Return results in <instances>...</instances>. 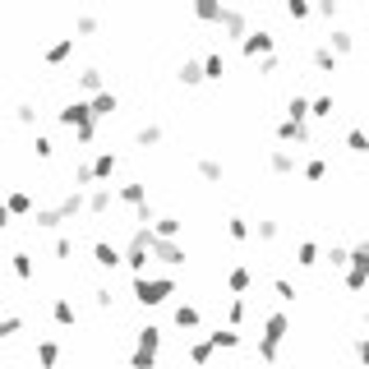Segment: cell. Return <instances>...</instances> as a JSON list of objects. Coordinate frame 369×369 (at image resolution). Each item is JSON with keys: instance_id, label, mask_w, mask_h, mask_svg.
I'll return each instance as SVG.
<instances>
[{"instance_id": "obj_1", "label": "cell", "mask_w": 369, "mask_h": 369, "mask_svg": "<svg viewBox=\"0 0 369 369\" xmlns=\"http://www.w3.org/2000/svg\"><path fill=\"white\" fill-rule=\"evenodd\" d=\"M130 296H134V305H143V309H157V305H167V300L176 296V277H171V273L130 277Z\"/></svg>"}, {"instance_id": "obj_2", "label": "cell", "mask_w": 369, "mask_h": 369, "mask_svg": "<svg viewBox=\"0 0 369 369\" xmlns=\"http://www.w3.org/2000/svg\"><path fill=\"white\" fill-rule=\"evenodd\" d=\"M286 333H291L286 309H268V314H264V337H259V346H254L264 365H277L281 360V342H286Z\"/></svg>"}, {"instance_id": "obj_3", "label": "cell", "mask_w": 369, "mask_h": 369, "mask_svg": "<svg viewBox=\"0 0 369 369\" xmlns=\"http://www.w3.org/2000/svg\"><path fill=\"white\" fill-rule=\"evenodd\" d=\"M342 286L351 291V296H360V291L369 286V236L351 245V268L342 273Z\"/></svg>"}, {"instance_id": "obj_4", "label": "cell", "mask_w": 369, "mask_h": 369, "mask_svg": "<svg viewBox=\"0 0 369 369\" xmlns=\"http://www.w3.org/2000/svg\"><path fill=\"white\" fill-rule=\"evenodd\" d=\"M93 120V97H70V102L56 111V125H65V130H83V125Z\"/></svg>"}, {"instance_id": "obj_5", "label": "cell", "mask_w": 369, "mask_h": 369, "mask_svg": "<svg viewBox=\"0 0 369 369\" xmlns=\"http://www.w3.org/2000/svg\"><path fill=\"white\" fill-rule=\"evenodd\" d=\"M264 167H268V176L286 180V176H296V171L305 167V157H296L291 148H264Z\"/></svg>"}, {"instance_id": "obj_6", "label": "cell", "mask_w": 369, "mask_h": 369, "mask_svg": "<svg viewBox=\"0 0 369 369\" xmlns=\"http://www.w3.org/2000/svg\"><path fill=\"white\" fill-rule=\"evenodd\" d=\"M240 56L245 61H268V56H277V37H273V28H254V33L245 37V46H240Z\"/></svg>"}, {"instance_id": "obj_7", "label": "cell", "mask_w": 369, "mask_h": 369, "mask_svg": "<svg viewBox=\"0 0 369 369\" xmlns=\"http://www.w3.org/2000/svg\"><path fill=\"white\" fill-rule=\"evenodd\" d=\"M33 212H37V203H33V194H28V189H19V184H14V189H5V222H33Z\"/></svg>"}, {"instance_id": "obj_8", "label": "cell", "mask_w": 369, "mask_h": 369, "mask_svg": "<svg viewBox=\"0 0 369 369\" xmlns=\"http://www.w3.org/2000/svg\"><path fill=\"white\" fill-rule=\"evenodd\" d=\"M277 143H281V148H309V143H314V130L281 115V120H277Z\"/></svg>"}, {"instance_id": "obj_9", "label": "cell", "mask_w": 369, "mask_h": 369, "mask_svg": "<svg viewBox=\"0 0 369 369\" xmlns=\"http://www.w3.org/2000/svg\"><path fill=\"white\" fill-rule=\"evenodd\" d=\"M152 259H157V264H167V268H184V264H189V249H184L180 240H162V236H157Z\"/></svg>"}, {"instance_id": "obj_10", "label": "cell", "mask_w": 369, "mask_h": 369, "mask_svg": "<svg viewBox=\"0 0 369 369\" xmlns=\"http://www.w3.org/2000/svg\"><path fill=\"white\" fill-rule=\"evenodd\" d=\"M254 33V28H249V14L245 9H227V24H222V37H227V42H236V46H245V37Z\"/></svg>"}, {"instance_id": "obj_11", "label": "cell", "mask_w": 369, "mask_h": 369, "mask_svg": "<svg viewBox=\"0 0 369 369\" xmlns=\"http://www.w3.org/2000/svg\"><path fill=\"white\" fill-rule=\"evenodd\" d=\"M93 264L102 268V273H115V268L125 264V249L111 245V240H93Z\"/></svg>"}, {"instance_id": "obj_12", "label": "cell", "mask_w": 369, "mask_h": 369, "mask_svg": "<svg viewBox=\"0 0 369 369\" xmlns=\"http://www.w3.org/2000/svg\"><path fill=\"white\" fill-rule=\"evenodd\" d=\"M194 176H199L203 184H222V180H227V162H222V157H208V152H199V157H194Z\"/></svg>"}, {"instance_id": "obj_13", "label": "cell", "mask_w": 369, "mask_h": 369, "mask_svg": "<svg viewBox=\"0 0 369 369\" xmlns=\"http://www.w3.org/2000/svg\"><path fill=\"white\" fill-rule=\"evenodd\" d=\"M171 323H176L180 333H199V328H203V309L194 305V300H180V305L171 309Z\"/></svg>"}, {"instance_id": "obj_14", "label": "cell", "mask_w": 369, "mask_h": 369, "mask_svg": "<svg viewBox=\"0 0 369 369\" xmlns=\"http://www.w3.org/2000/svg\"><path fill=\"white\" fill-rule=\"evenodd\" d=\"M115 203H120L115 184H97V189H88V217H106Z\"/></svg>"}, {"instance_id": "obj_15", "label": "cell", "mask_w": 369, "mask_h": 369, "mask_svg": "<svg viewBox=\"0 0 369 369\" xmlns=\"http://www.w3.org/2000/svg\"><path fill=\"white\" fill-rule=\"evenodd\" d=\"M212 355H217V346L208 342V333H203V337H189V346H184V360H189L194 369H208Z\"/></svg>"}, {"instance_id": "obj_16", "label": "cell", "mask_w": 369, "mask_h": 369, "mask_svg": "<svg viewBox=\"0 0 369 369\" xmlns=\"http://www.w3.org/2000/svg\"><path fill=\"white\" fill-rule=\"evenodd\" d=\"M227 9L231 5H217V0H194L189 5V14H194V24H227Z\"/></svg>"}, {"instance_id": "obj_17", "label": "cell", "mask_w": 369, "mask_h": 369, "mask_svg": "<svg viewBox=\"0 0 369 369\" xmlns=\"http://www.w3.org/2000/svg\"><path fill=\"white\" fill-rule=\"evenodd\" d=\"M176 83H180V88H199V83H208V74H203V61H199V56H189V61L176 65Z\"/></svg>"}, {"instance_id": "obj_18", "label": "cell", "mask_w": 369, "mask_h": 369, "mask_svg": "<svg viewBox=\"0 0 369 369\" xmlns=\"http://www.w3.org/2000/svg\"><path fill=\"white\" fill-rule=\"evenodd\" d=\"M33 227H37V231H61V227H65V212H61V203H37V212H33Z\"/></svg>"}, {"instance_id": "obj_19", "label": "cell", "mask_w": 369, "mask_h": 369, "mask_svg": "<svg viewBox=\"0 0 369 369\" xmlns=\"http://www.w3.org/2000/svg\"><path fill=\"white\" fill-rule=\"evenodd\" d=\"M286 120L309 125V120H314V97H305V93H291V97H286Z\"/></svg>"}, {"instance_id": "obj_20", "label": "cell", "mask_w": 369, "mask_h": 369, "mask_svg": "<svg viewBox=\"0 0 369 369\" xmlns=\"http://www.w3.org/2000/svg\"><path fill=\"white\" fill-rule=\"evenodd\" d=\"M74 46H79V37H56V42L42 51V65H51V70H56V65H65L74 56Z\"/></svg>"}, {"instance_id": "obj_21", "label": "cell", "mask_w": 369, "mask_h": 369, "mask_svg": "<svg viewBox=\"0 0 369 369\" xmlns=\"http://www.w3.org/2000/svg\"><path fill=\"white\" fill-rule=\"evenodd\" d=\"M74 79H79V97H97V93H106V74L97 70V65H83V70L74 74Z\"/></svg>"}, {"instance_id": "obj_22", "label": "cell", "mask_w": 369, "mask_h": 369, "mask_svg": "<svg viewBox=\"0 0 369 369\" xmlns=\"http://www.w3.org/2000/svg\"><path fill=\"white\" fill-rule=\"evenodd\" d=\"M249 286H254L249 264H231V268H227V291H231V296H249Z\"/></svg>"}, {"instance_id": "obj_23", "label": "cell", "mask_w": 369, "mask_h": 369, "mask_svg": "<svg viewBox=\"0 0 369 369\" xmlns=\"http://www.w3.org/2000/svg\"><path fill=\"white\" fill-rule=\"evenodd\" d=\"M162 139H167V130H162L157 120H143L139 130H134V148H143V152H152V148H157Z\"/></svg>"}, {"instance_id": "obj_24", "label": "cell", "mask_w": 369, "mask_h": 369, "mask_svg": "<svg viewBox=\"0 0 369 369\" xmlns=\"http://www.w3.org/2000/svg\"><path fill=\"white\" fill-rule=\"evenodd\" d=\"M134 351H148V355H157V351H162V328H157V323H143V328H134Z\"/></svg>"}, {"instance_id": "obj_25", "label": "cell", "mask_w": 369, "mask_h": 369, "mask_svg": "<svg viewBox=\"0 0 369 369\" xmlns=\"http://www.w3.org/2000/svg\"><path fill=\"white\" fill-rule=\"evenodd\" d=\"M337 61H342V56L333 51V46L328 42H318V46H309V65H314L318 74H337Z\"/></svg>"}, {"instance_id": "obj_26", "label": "cell", "mask_w": 369, "mask_h": 369, "mask_svg": "<svg viewBox=\"0 0 369 369\" xmlns=\"http://www.w3.org/2000/svg\"><path fill=\"white\" fill-rule=\"evenodd\" d=\"M115 194H120V203L134 212V208H143V203H148V180H125Z\"/></svg>"}, {"instance_id": "obj_27", "label": "cell", "mask_w": 369, "mask_h": 369, "mask_svg": "<svg viewBox=\"0 0 369 369\" xmlns=\"http://www.w3.org/2000/svg\"><path fill=\"white\" fill-rule=\"evenodd\" d=\"M56 203H61L65 222H74V217H79V212H88V189H65V194H61V199H56Z\"/></svg>"}, {"instance_id": "obj_28", "label": "cell", "mask_w": 369, "mask_h": 369, "mask_svg": "<svg viewBox=\"0 0 369 369\" xmlns=\"http://www.w3.org/2000/svg\"><path fill=\"white\" fill-rule=\"evenodd\" d=\"M51 323L56 328H74V323H79V309H74L70 296H56L51 300Z\"/></svg>"}, {"instance_id": "obj_29", "label": "cell", "mask_w": 369, "mask_h": 369, "mask_svg": "<svg viewBox=\"0 0 369 369\" xmlns=\"http://www.w3.org/2000/svg\"><path fill=\"white\" fill-rule=\"evenodd\" d=\"M33 360H37V369H56L61 365V342H56V337H42V342L33 346Z\"/></svg>"}, {"instance_id": "obj_30", "label": "cell", "mask_w": 369, "mask_h": 369, "mask_svg": "<svg viewBox=\"0 0 369 369\" xmlns=\"http://www.w3.org/2000/svg\"><path fill=\"white\" fill-rule=\"evenodd\" d=\"M93 171H97V184H111V180H115V171H120V157H115L111 148L97 152V157H93Z\"/></svg>"}, {"instance_id": "obj_31", "label": "cell", "mask_w": 369, "mask_h": 369, "mask_svg": "<svg viewBox=\"0 0 369 369\" xmlns=\"http://www.w3.org/2000/svg\"><path fill=\"white\" fill-rule=\"evenodd\" d=\"M9 273H14V281H33L37 277L33 254H28V249H14V254H9Z\"/></svg>"}, {"instance_id": "obj_32", "label": "cell", "mask_w": 369, "mask_h": 369, "mask_svg": "<svg viewBox=\"0 0 369 369\" xmlns=\"http://www.w3.org/2000/svg\"><path fill=\"white\" fill-rule=\"evenodd\" d=\"M208 342L217 346V351H236L245 337H240V328H227V323H222V328H212V333H208Z\"/></svg>"}, {"instance_id": "obj_33", "label": "cell", "mask_w": 369, "mask_h": 369, "mask_svg": "<svg viewBox=\"0 0 369 369\" xmlns=\"http://www.w3.org/2000/svg\"><path fill=\"white\" fill-rule=\"evenodd\" d=\"M115 111H120V97H115L111 88H106V93H97L93 97V120H111V115Z\"/></svg>"}, {"instance_id": "obj_34", "label": "cell", "mask_w": 369, "mask_h": 369, "mask_svg": "<svg viewBox=\"0 0 369 369\" xmlns=\"http://www.w3.org/2000/svg\"><path fill=\"white\" fill-rule=\"evenodd\" d=\"M222 227H227V236L236 240V245L254 236V222H249V217H240V212H227V222H222Z\"/></svg>"}, {"instance_id": "obj_35", "label": "cell", "mask_w": 369, "mask_h": 369, "mask_svg": "<svg viewBox=\"0 0 369 369\" xmlns=\"http://www.w3.org/2000/svg\"><path fill=\"white\" fill-rule=\"evenodd\" d=\"M74 189H97V171H93V157H79L74 162Z\"/></svg>"}, {"instance_id": "obj_36", "label": "cell", "mask_w": 369, "mask_h": 369, "mask_svg": "<svg viewBox=\"0 0 369 369\" xmlns=\"http://www.w3.org/2000/svg\"><path fill=\"white\" fill-rule=\"evenodd\" d=\"M148 264H152V249H125V268H130V277H148Z\"/></svg>"}, {"instance_id": "obj_37", "label": "cell", "mask_w": 369, "mask_h": 369, "mask_svg": "<svg viewBox=\"0 0 369 369\" xmlns=\"http://www.w3.org/2000/svg\"><path fill=\"white\" fill-rule=\"evenodd\" d=\"M203 74H208V83L227 79V51H208V56H203Z\"/></svg>"}, {"instance_id": "obj_38", "label": "cell", "mask_w": 369, "mask_h": 369, "mask_svg": "<svg viewBox=\"0 0 369 369\" xmlns=\"http://www.w3.org/2000/svg\"><path fill=\"white\" fill-rule=\"evenodd\" d=\"M323 42L333 46L337 56H351V51H355V33H351V28H333V33H328Z\"/></svg>"}, {"instance_id": "obj_39", "label": "cell", "mask_w": 369, "mask_h": 369, "mask_svg": "<svg viewBox=\"0 0 369 369\" xmlns=\"http://www.w3.org/2000/svg\"><path fill=\"white\" fill-rule=\"evenodd\" d=\"M342 148H346V152H355V157H369V134L360 130V125H355V130H346V134H342Z\"/></svg>"}, {"instance_id": "obj_40", "label": "cell", "mask_w": 369, "mask_h": 369, "mask_svg": "<svg viewBox=\"0 0 369 369\" xmlns=\"http://www.w3.org/2000/svg\"><path fill=\"white\" fill-rule=\"evenodd\" d=\"M152 231H157V236H162V240H180V231H184V222L176 217V212H162V217H157V227H152Z\"/></svg>"}, {"instance_id": "obj_41", "label": "cell", "mask_w": 369, "mask_h": 369, "mask_svg": "<svg viewBox=\"0 0 369 369\" xmlns=\"http://www.w3.org/2000/svg\"><path fill=\"white\" fill-rule=\"evenodd\" d=\"M249 318V300L245 296H231V305H227V328H240Z\"/></svg>"}, {"instance_id": "obj_42", "label": "cell", "mask_w": 369, "mask_h": 369, "mask_svg": "<svg viewBox=\"0 0 369 369\" xmlns=\"http://www.w3.org/2000/svg\"><path fill=\"white\" fill-rule=\"evenodd\" d=\"M300 176H305L309 184L328 180V157H305V167H300Z\"/></svg>"}, {"instance_id": "obj_43", "label": "cell", "mask_w": 369, "mask_h": 369, "mask_svg": "<svg viewBox=\"0 0 369 369\" xmlns=\"http://www.w3.org/2000/svg\"><path fill=\"white\" fill-rule=\"evenodd\" d=\"M74 254H79V240H74V236H56V245H51V259H61V264H70Z\"/></svg>"}, {"instance_id": "obj_44", "label": "cell", "mask_w": 369, "mask_h": 369, "mask_svg": "<svg viewBox=\"0 0 369 369\" xmlns=\"http://www.w3.org/2000/svg\"><path fill=\"white\" fill-rule=\"evenodd\" d=\"M277 236H281V222H273V217H259V222H254V240H264V245H273Z\"/></svg>"}, {"instance_id": "obj_45", "label": "cell", "mask_w": 369, "mask_h": 369, "mask_svg": "<svg viewBox=\"0 0 369 369\" xmlns=\"http://www.w3.org/2000/svg\"><path fill=\"white\" fill-rule=\"evenodd\" d=\"M273 291H277L281 305H296V300H300V286H296L291 277H273Z\"/></svg>"}, {"instance_id": "obj_46", "label": "cell", "mask_w": 369, "mask_h": 369, "mask_svg": "<svg viewBox=\"0 0 369 369\" xmlns=\"http://www.w3.org/2000/svg\"><path fill=\"white\" fill-rule=\"evenodd\" d=\"M328 264H333V273H346V268H351V245H342V240H337V245L328 249Z\"/></svg>"}, {"instance_id": "obj_47", "label": "cell", "mask_w": 369, "mask_h": 369, "mask_svg": "<svg viewBox=\"0 0 369 369\" xmlns=\"http://www.w3.org/2000/svg\"><path fill=\"white\" fill-rule=\"evenodd\" d=\"M286 19L291 24H309V19H314V5H309V0H286Z\"/></svg>"}, {"instance_id": "obj_48", "label": "cell", "mask_w": 369, "mask_h": 369, "mask_svg": "<svg viewBox=\"0 0 369 369\" xmlns=\"http://www.w3.org/2000/svg\"><path fill=\"white\" fill-rule=\"evenodd\" d=\"M33 157L37 162H51L56 157V139H51V134H33Z\"/></svg>"}, {"instance_id": "obj_49", "label": "cell", "mask_w": 369, "mask_h": 369, "mask_svg": "<svg viewBox=\"0 0 369 369\" xmlns=\"http://www.w3.org/2000/svg\"><path fill=\"white\" fill-rule=\"evenodd\" d=\"M296 264L300 268H314L318 264V240H300V245H296Z\"/></svg>"}, {"instance_id": "obj_50", "label": "cell", "mask_w": 369, "mask_h": 369, "mask_svg": "<svg viewBox=\"0 0 369 369\" xmlns=\"http://www.w3.org/2000/svg\"><path fill=\"white\" fill-rule=\"evenodd\" d=\"M333 115H337V97L333 93L314 97V120H333Z\"/></svg>"}, {"instance_id": "obj_51", "label": "cell", "mask_w": 369, "mask_h": 369, "mask_svg": "<svg viewBox=\"0 0 369 369\" xmlns=\"http://www.w3.org/2000/svg\"><path fill=\"white\" fill-rule=\"evenodd\" d=\"M97 28H102V19H97V14H74V37H93Z\"/></svg>"}, {"instance_id": "obj_52", "label": "cell", "mask_w": 369, "mask_h": 369, "mask_svg": "<svg viewBox=\"0 0 369 369\" xmlns=\"http://www.w3.org/2000/svg\"><path fill=\"white\" fill-rule=\"evenodd\" d=\"M93 305L102 309V314H111V309H115V286H97L93 291Z\"/></svg>"}, {"instance_id": "obj_53", "label": "cell", "mask_w": 369, "mask_h": 369, "mask_svg": "<svg viewBox=\"0 0 369 369\" xmlns=\"http://www.w3.org/2000/svg\"><path fill=\"white\" fill-rule=\"evenodd\" d=\"M351 355L360 360V369H369V333H355L351 337Z\"/></svg>"}, {"instance_id": "obj_54", "label": "cell", "mask_w": 369, "mask_h": 369, "mask_svg": "<svg viewBox=\"0 0 369 369\" xmlns=\"http://www.w3.org/2000/svg\"><path fill=\"white\" fill-rule=\"evenodd\" d=\"M0 333H5V337H19V333H24V314H19V309H9V314L0 318Z\"/></svg>"}, {"instance_id": "obj_55", "label": "cell", "mask_w": 369, "mask_h": 369, "mask_svg": "<svg viewBox=\"0 0 369 369\" xmlns=\"http://www.w3.org/2000/svg\"><path fill=\"white\" fill-rule=\"evenodd\" d=\"M314 14H318V19H328V24L337 28V19H342V5H337V0H318V5H314Z\"/></svg>"}, {"instance_id": "obj_56", "label": "cell", "mask_w": 369, "mask_h": 369, "mask_svg": "<svg viewBox=\"0 0 369 369\" xmlns=\"http://www.w3.org/2000/svg\"><path fill=\"white\" fill-rule=\"evenodd\" d=\"M14 125H28V130H33V125H37V106L33 102H19L14 106Z\"/></svg>"}, {"instance_id": "obj_57", "label": "cell", "mask_w": 369, "mask_h": 369, "mask_svg": "<svg viewBox=\"0 0 369 369\" xmlns=\"http://www.w3.org/2000/svg\"><path fill=\"white\" fill-rule=\"evenodd\" d=\"M97 125H102V120H88L83 130H74V143H79V148H93V143H97Z\"/></svg>"}, {"instance_id": "obj_58", "label": "cell", "mask_w": 369, "mask_h": 369, "mask_svg": "<svg viewBox=\"0 0 369 369\" xmlns=\"http://www.w3.org/2000/svg\"><path fill=\"white\" fill-rule=\"evenodd\" d=\"M130 369H157V355H148V351H130Z\"/></svg>"}, {"instance_id": "obj_59", "label": "cell", "mask_w": 369, "mask_h": 369, "mask_svg": "<svg viewBox=\"0 0 369 369\" xmlns=\"http://www.w3.org/2000/svg\"><path fill=\"white\" fill-rule=\"evenodd\" d=\"M277 70H281V56H268V61H259V74H264V79H273Z\"/></svg>"}, {"instance_id": "obj_60", "label": "cell", "mask_w": 369, "mask_h": 369, "mask_svg": "<svg viewBox=\"0 0 369 369\" xmlns=\"http://www.w3.org/2000/svg\"><path fill=\"white\" fill-rule=\"evenodd\" d=\"M360 130H365V134H369V111H365V125H360Z\"/></svg>"}, {"instance_id": "obj_61", "label": "cell", "mask_w": 369, "mask_h": 369, "mask_svg": "<svg viewBox=\"0 0 369 369\" xmlns=\"http://www.w3.org/2000/svg\"><path fill=\"white\" fill-rule=\"evenodd\" d=\"M365 328H369V305H365Z\"/></svg>"}]
</instances>
